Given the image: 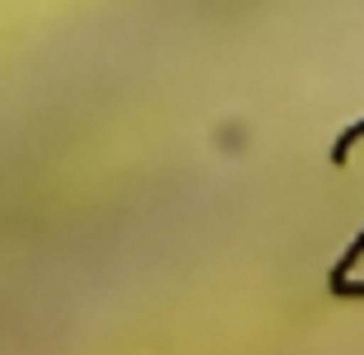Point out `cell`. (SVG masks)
I'll use <instances>...</instances> for the list:
<instances>
[{
	"instance_id": "1",
	"label": "cell",
	"mask_w": 364,
	"mask_h": 355,
	"mask_svg": "<svg viewBox=\"0 0 364 355\" xmlns=\"http://www.w3.org/2000/svg\"><path fill=\"white\" fill-rule=\"evenodd\" d=\"M364 140V122H355V127H346L341 136H336V145H332V164H346V154H350V145H360ZM360 258H364V229L350 238V248L341 253V262L332 267V276H327V290L332 285H341V280H350V271L360 267Z\"/></svg>"
}]
</instances>
